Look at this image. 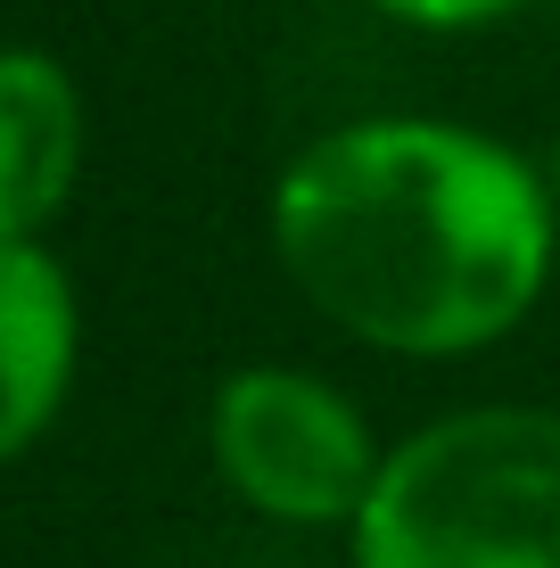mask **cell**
<instances>
[{"mask_svg": "<svg viewBox=\"0 0 560 568\" xmlns=\"http://www.w3.org/2000/svg\"><path fill=\"white\" fill-rule=\"evenodd\" d=\"M273 256L338 338L404 363L503 346L552 288L560 206L536 156L454 115H355L273 182Z\"/></svg>", "mask_w": 560, "mask_h": 568, "instance_id": "1", "label": "cell"}, {"mask_svg": "<svg viewBox=\"0 0 560 568\" xmlns=\"http://www.w3.org/2000/svg\"><path fill=\"white\" fill-rule=\"evenodd\" d=\"M346 568H560V413L461 404L396 437Z\"/></svg>", "mask_w": 560, "mask_h": 568, "instance_id": "2", "label": "cell"}, {"mask_svg": "<svg viewBox=\"0 0 560 568\" xmlns=\"http://www.w3.org/2000/svg\"><path fill=\"white\" fill-rule=\"evenodd\" d=\"M206 454L240 511L273 527H355L388 445L338 379L305 363H240L206 404Z\"/></svg>", "mask_w": 560, "mask_h": 568, "instance_id": "3", "label": "cell"}, {"mask_svg": "<svg viewBox=\"0 0 560 568\" xmlns=\"http://www.w3.org/2000/svg\"><path fill=\"white\" fill-rule=\"evenodd\" d=\"M74 355H83V305L50 240H0V469L50 437L67 413Z\"/></svg>", "mask_w": 560, "mask_h": 568, "instance_id": "4", "label": "cell"}, {"mask_svg": "<svg viewBox=\"0 0 560 568\" xmlns=\"http://www.w3.org/2000/svg\"><path fill=\"white\" fill-rule=\"evenodd\" d=\"M83 173V91L42 42H0V240H50Z\"/></svg>", "mask_w": 560, "mask_h": 568, "instance_id": "5", "label": "cell"}, {"mask_svg": "<svg viewBox=\"0 0 560 568\" xmlns=\"http://www.w3.org/2000/svg\"><path fill=\"white\" fill-rule=\"evenodd\" d=\"M388 26H413V33H487L503 26V17H519L528 0H371Z\"/></svg>", "mask_w": 560, "mask_h": 568, "instance_id": "6", "label": "cell"}, {"mask_svg": "<svg viewBox=\"0 0 560 568\" xmlns=\"http://www.w3.org/2000/svg\"><path fill=\"white\" fill-rule=\"evenodd\" d=\"M544 182H552V206H560V132H552V156H544Z\"/></svg>", "mask_w": 560, "mask_h": 568, "instance_id": "7", "label": "cell"}]
</instances>
